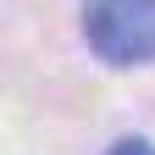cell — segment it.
Instances as JSON below:
<instances>
[{"label": "cell", "instance_id": "6da1fadb", "mask_svg": "<svg viewBox=\"0 0 155 155\" xmlns=\"http://www.w3.org/2000/svg\"><path fill=\"white\" fill-rule=\"evenodd\" d=\"M83 39L111 67L155 61V0H83Z\"/></svg>", "mask_w": 155, "mask_h": 155}, {"label": "cell", "instance_id": "7a4b0ae2", "mask_svg": "<svg viewBox=\"0 0 155 155\" xmlns=\"http://www.w3.org/2000/svg\"><path fill=\"white\" fill-rule=\"evenodd\" d=\"M111 155H155L150 139H122V144H111Z\"/></svg>", "mask_w": 155, "mask_h": 155}]
</instances>
